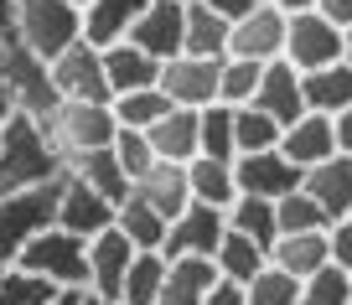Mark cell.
Wrapping results in <instances>:
<instances>
[{"mask_svg":"<svg viewBox=\"0 0 352 305\" xmlns=\"http://www.w3.org/2000/svg\"><path fill=\"white\" fill-rule=\"evenodd\" d=\"M63 176V155L52 150L47 130L26 114H11L0 130V196L11 192H32Z\"/></svg>","mask_w":352,"mask_h":305,"instance_id":"6da1fadb","label":"cell"},{"mask_svg":"<svg viewBox=\"0 0 352 305\" xmlns=\"http://www.w3.org/2000/svg\"><path fill=\"white\" fill-rule=\"evenodd\" d=\"M6 42L32 52L36 63H52L73 42H83V11L67 5V0H16Z\"/></svg>","mask_w":352,"mask_h":305,"instance_id":"7a4b0ae2","label":"cell"},{"mask_svg":"<svg viewBox=\"0 0 352 305\" xmlns=\"http://www.w3.org/2000/svg\"><path fill=\"white\" fill-rule=\"evenodd\" d=\"M42 130L52 140V150L63 155V171H67V161H78V155L109 150L114 135H120V120H114L109 104H73V98H63L42 120Z\"/></svg>","mask_w":352,"mask_h":305,"instance_id":"3957f363","label":"cell"},{"mask_svg":"<svg viewBox=\"0 0 352 305\" xmlns=\"http://www.w3.org/2000/svg\"><path fill=\"white\" fill-rule=\"evenodd\" d=\"M57 192H63V176L47 186H32V192L0 196V269H11L26 253V243L42 238L57 223Z\"/></svg>","mask_w":352,"mask_h":305,"instance_id":"277c9868","label":"cell"},{"mask_svg":"<svg viewBox=\"0 0 352 305\" xmlns=\"http://www.w3.org/2000/svg\"><path fill=\"white\" fill-rule=\"evenodd\" d=\"M16 264L57 290H88V238H73L63 228H47L42 238H32Z\"/></svg>","mask_w":352,"mask_h":305,"instance_id":"5b68a950","label":"cell"},{"mask_svg":"<svg viewBox=\"0 0 352 305\" xmlns=\"http://www.w3.org/2000/svg\"><path fill=\"white\" fill-rule=\"evenodd\" d=\"M0 93H6L11 114H26V120H36V124L63 104L57 88H52L47 63H36V57L21 52V47H6V57H0Z\"/></svg>","mask_w":352,"mask_h":305,"instance_id":"8992f818","label":"cell"},{"mask_svg":"<svg viewBox=\"0 0 352 305\" xmlns=\"http://www.w3.org/2000/svg\"><path fill=\"white\" fill-rule=\"evenodd\" d=\"M47 73H52L57 98H73V104H114L109 78H104V52H99V47L73 42L63 57H52V63H47Z\"/></svg>","mask_w":352,"mask_h":305,"instance_id":"52a82bcc","label":"cell"},{"mask_svg":"<svg viewBox=\"0 0 352 305\" xmlns=\"http://www.w3.org/2000/svg\"><path fill=\"white\" fill-rule=\"evenodd\" d=\"M285 63L296 67L300 78L342 63V26H331L321 11L290 16V26H285Z\"/></svg>","mask_w":352,"mask_h":305,"instance_id":"ba28073f","label":"cell"},{"mask_svg":"<svg viewBox=\"0 0 352 305\" xmlns=\"http://www.w3.org/2000/svg\"><path fill=\"white\" fill-rule=\"evenodd\" d=\"M218 78H223V63H212V57H171V63H161V93L171 98V109H212L218 104Z\"/></svg>","mask_w":352,"mask_h":305,"instance_id":"9c48e42d","label":"cell"},{"mask_svg":"<svg viewBox=\"0 0 352 305\" xmlns=\"http://www.w3.org/2000/svg\"><path fill=\"white\" fill-rule=\"evenodd\" d=\"M124 42H135L145 57H155V63L182 57L187 52V5H182V0H151Z\"/></svg>","mask_w":352,"mask_h":305,"instance_id":"30bf717a","label":"cell"},{"mask_svg":"<svg viewBox=\"0 0 352 305\" xmlns=\"http://www.w3.org/2000/svg\"><path fill=\"white\" fill-rule=\"evenodd\" d=\"M285 26H290V16L259 0L243 21H233V32H228V57L264 63V67L280 63V57H285Z\"/></svg>","mask_w":352,"mask_h":305,"instance_id":"8fae6325","label":"cell"},{"mask_svg":"<svg viewBox=\"0 0 352 305\" xmlns=\"http://www.w3.org/2000/svg\"><path fill=\"white\" fill-rule=\"evenodd\" d=\"M223 233H228V212L208 207V202H192L182 218L166 228V264L171 259H212L223 243Z\"/></svg>","mask_w":352,"mask_h":305,"instance_id":"7c38bea8","label":"cell"},{"mask_svg":"<svg viewBox=\"0 0 352 305\" xmlns=\"http://www.w3.org/2000/svg\"><path fill=\"white\" fill-rule=\"evenodd\" d=\"M130 264H135V243L120 228H104L99 238H88V290L83 295H94L104 305H120Z\"/></svg>","mask_w":352,"mask_h":305,"instance_id":"4fadbf2b","label":"cell"},{"mask_svg":"<svg viewBox=\"0 0 352 305\" xmlns=\"http://www.w3.org/2000/svg\"><path fill=\"white\" fill-rule=\"evenodd\" d=\"M233 176H239V196H264V202H280V196L300 192V166L285 161L280 150H259V155H239L233 161Z\"/></svg>","mask_w":352,"mask_h":305,"instance_id":"5bb4252c","label":"cell"},{"mask_svg":"<svg viewBox=\"0 0 352 305\" xmlns=\"http://www.w3.org/2000/svg\"><path fill=\"white\" fill-rule=\"evenodd\" d=\"M114 212L99 192H88L83 181H73V176L63 171V192H57V223L52 228L73 233V238H99L104 228H114Z\"/></svg>","mask_w":352,"mask_h":305,"instance_id":"9a60e30c","label":"cell"},{"mask_svg":"<svg viewBox=\"0 0 352 305\" xmlns=\"http://www.w3.org/2000/svg\"><path fill=\"white\" fill-rule=\"evenodd\" d=\"M254 109L259 114H270V120L280 124V130H290V124L306 114V93H300V73L280 57V63H270L264 67V78H259V93H254Z\"/></svg>","mask_w":352,"mask_h":305,"instance_id":"2e32d148","label":"cell"},{"mask_svg":"<svg viewBox=\"0 0 352 305\" xmlns=\"http://www.w3.org/2000/svg\"><path fill=\"white\" fill-rule=\"evenodd\" d=\"M300 192L327 212V223L352 218V161L347 155H331V161L311 166V171L300 176Z\"/></svg>","mask_w":352,"mask_h":305,"instance_id":"e0dca14e","label":"cell"},{"mask_svg":"<svg viewBox=\"0 0 352 305\" xmlns=\"http://www.w3.org/2000/svg\"><path fill=\"white\" fill-rule=\"evenodd\" d=\"M135 196H140L151 212H161L166 223H176L182 212L192 207V181H187V166L176 161H155L151 171L135 181Z\"/></svg>","mask_w":352,"mask_h":305,"instance_id":"ac0fdd59","label":"cell"},{"mask_svg":"<svg viewBox=\"0 0 352 305\" xmlns=\"http://www.w3.org/2000/svg\"><path fill=\"white\" fill-rule=\"evenodd\" d=\"M280 155L296 161L300 171L331 161V155H337V130H331V120H327V114H300V120L280 135Z\"/></svg>","mask_w":352,"mask_h":305,"instance_id":"d6986e66","label":"cell"},{"mask_svg":"<svg viewBox=\"0 0 352 305\" xmlns=\"http://www.w3.org/2000/svg\"><path fill=\"white\" fill-rule=\"evenodd\" d=\"M145 5H151V0H88L83 5V42L99 47V52L114 47V42H124Z\"/></svg>","mask_w":352,"mask_h":305,"instance_id":"ffe728a7","label":"cell"},{"mask_svg":"<svg viewBox=\"0 0 352 305\" xmlns=\"http://www.w3.org/2000/svg\"><path fill=\"white\" fill-rule=\"evenodd\" d=\"M104 78H109V93H140V88H161V63L145 57L135 42H114L104 47Z\"/></svg>","mask_w":352,"mask_h":305,"instance_id":"44dd1931","label":"cell"},{"mask_svg":"<svg viewBox=\"0 0 352 305\" xmlns=\"http://www.w3.org/2000/svg\"><path fill=\"white\" fill-rule=\"evenodd\" d=\"M145 140H151L155 161L192 166V161H197V150H202V114H192V109H171L151 135H145Z\"/></svg>","mask_w":352,"mask_h":305,"instance_id":"7402d4cb","label":"cell"},{"mask_svg":"<svg viewBox=\"0 0 352 305\" xmlns=\"http://www.w3.org/2000/svg\"><path fill=\"white\" fill-rule=\"evenodd\" d=\"M327 233H331V228H327ZM327 233H280L275 249H270V264H275V269H285L290 280H311L316 269H327V264H331Z\"/></svg>","mask_w":352,"mask_h":305,"instance_id":"603a6c76","label":"cell"},{"mask_svg":"<svg viewBox=\"0 0 352 305\" xmlns=\"http://www.w3.org/2000/svg\"><path fill=\"white\" fill-rule=\"evenodd\" d=\"M212 290H218V264L212 259H171L155 305H208Z\"/></svg>","mask_w":352,"mask_h":305,"instance_id":"cb8c5ba5","label":"cell"},{"mask_svg":"<svg viewBox=\"0 0 352 305\" xmlns=\"http://www.w3.org/2000/svg\"><path fill=\"white\" fill-rule=\"evenodd\" d=\"M300 93H306V114L337 120L342 109H352V63H331L321 73H306L300 78Z\"/></svg>","mask_w":352,"mask_h":305,"instance_id":"d4e9b609","label":"cell"},{"mask_svg":"<svg viewBox=\"0 0 352 305\" xmlns=\"http://www.w3.org/2000/svg\"><path fill=\"white\" fill-rule=\"evenodd\" d=\"M212 264H218V280L223 284H254L264 269H270V249L254 238H243V233H223L218 253H212Z\"/></svg>","mask_w":352,"mask_h":305,"instance_id":"484cf974","label":"cell"},{"mask_svg":"<svg viewBox=\"0 0 352 305\" xmlns=\"http://www.w3.org/2000/svg\"><path fill=\"white\" fill-rule=\"evenodd\" d=\"M67 176H73V181H83L88 192H99L109 207H120L124 196L135 192L130 176H124L120 161H114V150H94V155H78V161H67Z\"/></svg>","mask_w":352,"mask_h":305,"instance_id":"4316f807","label":"cell"},{"mask_svg":"<svg viewBox=\"0 0 352 305\" xmlns=\"http://www.w3.org/2000/svg\"><path fill=\"white\" fill-rule=\"evenodd\" d=\"M187 181H192V202H208V207L228 212L239 202V176H233V161H212V155H197L187 166Z\"/></svg>","mask_w":352,"mask_h":305,"instance_id":"83f0119b","label":"cell"},{"mask_svg":"<svg viewBox=\"0 0 352 305\" xmlns=\"http://www.w3.org/2000/svg\"><path fill=\"white\" fill-rule=\"evenodd\" d=\"M114 228L135 243V253H161V249H166V228H171V223H166L161 212H151L140 196L130 192V196L120 202V212H114Z\"/></svg>","mask_w":352,"mask_h":305,"instance_id":"f1b7e54d","label":"cell"},{"mask_svg":"<svg viewBox=\"0 0 352 305\" xmlns=\"http://www.w3.org/2000/svg\"><path fill=\"white\" fill-rule=\"evenodd\" d=\"M228 32H233V26L223 21L212 5L187 0V52L192 57H212V63H223V57H228Z\"/></svg>","mask_w":352,"mask_h":305,"instance_id":"f546056e","label":"cell"},{"mask_svg":"<svg viewBox=\"0 0 352 305\" xmlns=\"http://www.w3.org/2000/svg\"><path fill=\"white\" fill-rule=\"evenodd\" d=\"M114 120H120V130H135V135H151L155 124L171 114V98L161 93V88H140V93H120L109 104Z\"/></svg>","mask_w":352,"mask_h":305,"instance_id":"4dcf8cb0","label":"cell"},{"mask_svg":"<svg viewBox=\"0 0 352 305\" xmlns=\"http://www.w3.org/2000/svg\"><path fill=\"white\" fill-rule=\"evenodd\" d=\"M228 233H243V238L264 243V249H275V238H280L275 202H264V196H239V202L228 207Z\"/></svg>","mask_w":352,"mask_h":305,"instance_id":"1f68e13d","label":"cell"},{"mask_svg":"<svg viewBox=\"0 0 352 305\" xmlns=\"http://www.w3.org/2000/svg\"><path fill=\"white\" fill-rule=\"evenodd\" d=\"M166 253H135L130 274H124V290H120V305H155L161 300V284H166Z\"/></svg>","mask_w":352,"mask_h":305,"instance_id":"d6a6232c","label":"cell"},{"mask_svg":"<svg viewBox=\"0 0 352 305\" xmlns=\"http://www.w3.org/2000/svg\"><path fill=\"white\" fill-rule=\"evenodd\" d=\"M280 124L270 120V114H259L249 104V109H233V150L239 155H259V150H280Z\"/></svg>","mask_w":352,"mask_h":305,"instance_id":"836d02e7","label":"cell"},{"mask_svg":"<svg viewBox=\"0 0 352 305\" xmlns=\"http://www.w3.org/2000/svg\"><path fill=\"white\" fill-rule=\"evenodd\" d=\"M264 63H243V57H223V78H218V104L228 109H249L254 93H259Z\"/></svg>","mask_w":352,"mask_h":305,"instance_id":"e575fe53","label":"cell"},{"mask_svg":"<svg viewBox=\"0 0 352 305\" xmlns=\"http://www.w3.org/2000/svg\"><path fill=\"white\" fill-rule=\"evenodd\" d=\"M57 284L36 280V274H26L21 264H11V269H0V305H52L57 300Z\"/></svg>","mask_w":352,"mask_h":305,"instance_id":"d590c367","label":"cell"},{"mask_svg":"<svg viewBox=\"0 0 352 305\" xmlns=\"http://www.w3.org/2000/svg\"><path fill=\"white\" fill-rule=\"evenodd\" d=\"M347 300H352V274L337 269V264L300 280V305H347Z\"/></svg>","mask_w":352,"mask_h":305,"instance_id":"8d00e7d4","label":"cell"},{"mask_svg":"<svg viewBox=\"0 0 352 305\" xmlns=\"http://www.w3.org/2000/svg\"><path fill=\"white\" fill-rule=\"evenodd\" d=\"M275 218H280V233H327V228H331L327 212H321L306 192L280 196V202H275Z\"/></svg>","mask_w":352,"mask_h":305,"instance_id":"74e56055","label":"cell"},{"mask_svg":"<svg viewBox=\"0 0 352 305\" xmlns=\"http://www.w3.org/2000/svg\"><path fill=\"white\" fill-rule=\"evenodd\" d=\"M197 155H212V161H239V150H233V109H228V104L202 109V150Z\"/></svg>","mask_w":352,"mask_h":305,"instance_id":"f35d334b","label":"cell"},{"mask_svg":"<svg viewBox=\"0 0 352 305\" xmlns=\"http://www.w3.org/2000/svg\"><path fill=\"white\" fill-rule=\"evenodd\" d=\"M243 295H249V305H300V280L270 264L254 284H243Z\"/></svg>","mask_w":352,"mask_h":305,"instance_id":"ab89813d","label":"cell"},{"mask_svg":"<svg viewBox=\"0 0 352 305\" xmlns=\"http://www.w3.org/2000/svg\"><path fill=\"white\" fill-rule=\"evenodd\" d=\"M109 150H114V161H120V171L130 176V186L140 181V176L151 171V166H155V150H151V140H145V135H135V130H120V135H114V145H109Z\"/></svg>","mask_w":352,"mask_h":305,"instance_id":"60d3db41","label":"cell"},{"mask_svg":"<svg viewBox=\"0 0 352 305\" xmlns=\"http://www.w3.org/2000/svg\"><path fill=\"white\" fill-rule=\"evenodd\" d=\"M327 243H331V264H337V269H347V274H352V218L331 223Z\"/></svg>","mask_w":352,"mask_h":305,"instance_id":"b9f144b4","label":"cell"},{"mask_svg":"<svg viewBox=\"0 0 352 305\" xmlns=\"http://www.w3.org/2000/svg\"><path fill=\"white\" fill-rule=\"evenodd\" d=\"M202 5H212V11H218L223 21L233 26V21H243V16H249L254 5H259V0H202Z\"/></svg>","mask_w":352,"mask_h":305,"instance_id":"7bdbcfd3","label":"cell"},{"mask_svg":"<svg viewBox=\"0 0 352 305\" xmlns=\"http://www.w3.org/2000/svg\"><path fill=\"white\" fill-rule=\"evenodd\" d=\"M316 11L327 16L331 26H342V32L352 26V0H316Z\"/></svg>","mask_w":352,"mask_h":305,"instance_id":"ee69618b","label":"cell"},{"mask_svg":"<svg viewBox=\"0 0 352 305\" xmlns=\"http://www.w3.org/2000/svg\"><path fill=\"white\" fill-rule=\"evenodd\" d=\"M331 130H337V155L352 161V109H342L337 120H331Z\"/></svg>","mask_w":352,"mask_h":305,"instance_id":"f6af8a7d","label":"cell"},{"mask_svg":"<svg viewBox=\"0 0 352 305\" xmlns=\"http://www.w3.org/2000/svg\"><path fill=\"white\" fill-rule=\"evenodd\" d=\"M208 305H249V295H243L239 284H223V280H218V290L208 295Z\"/></svg>","mask_w":352,"mask_h":305,"instance_id":"bcb514c9","label":"cell"},{"mask_svg":"<svg viewBox=\"0 0 352 305\" xmlns=\"http://www.w3.org/2000/svg\"><path fill=\"white\" fill-rule=\"evenodd\" d=\"M264 5H275L285 16H300V11H316V0H264Z\"/></svg>","mask_w":352,"mask_h":305,"instance_id":"7dc6e473","label":"cell"},{"mask_svg":"<svg viewBox=\"0 0 352 305\" xmlns=\"http://www.w3.org/2000/svg\"><path fill=\"white\" fill-rule=\"evenodd\" d=\"M11 11H16V0H0V36H6V26H11Z\"/></svg>","mask_w":352,"mask_h":305,"instance_id":"c3c4849f","label":"cell"},{"mask_svg":"<svg viewBox=\"0 0 352 305\" xmlns=\"http://www.w3.org/2000/svg\"><path fill=\"white\" fill-rule=\"evenodd\" d=\"M52 305H83V290H63V295H57Z\"/></svg>","mask_w":352,"mask_h":305,"instance_id":"681fc988","label":"cell"},{"mask_svg":"<svg viewBox=\"0 0 352 305\" xmlns=\"http://www.w3.org/2000/svg\"><path fill=\"white\" fill-rule=\"evenodd\" d=\"M342 63H352V26L342 32Z\"/></svg>","mask_w":352,"mask_h":305,"instance_id":"f907efd6","label":"cell"},{"mask_svg":"<svg viewBox=\"0 0 352 305\" xmlns=\"http://www.w3.org/2000/svg\"><path fill=\"white\" fill-rule=\"evenodd\" d=\"M6 120H11V104H6V93H0V130H6Z\"/></svg>","mask_w":352,"mask_h":305,"instance_id":"816d5d0a","label":"cell"},{"mask_svg":"<svg viewBox=\"0 0 352 305\" xmlns=\"http://www.w3.org/2000/svg\"><path fill=\"white\" fill-rule=\"evenodd\" d=\"M83 305H104V300H94V295H83Z\"/></svg>","mask_w":352,"mask_h":305,"instance_id":"f5cc1de1","label":"cell"},{"mask_svg":"<svg viewBox=\"0 0 352 305\" xmlns=\"http://www.w3.org/2000/svg\"><path fill=\"white\" fill-rule=\"evenodd\" d=\"M67 5H78V11H83V5H88V0H67Z\"/></svg>","mask_w":352,"mask_h":305,"instance_id":"db71d44e","label":"cell"},{"mask_svg":"<svg viewBox=\"0 0 352 305\" xmlns=\"http://www.w3.org/2000/svg\"><path fill=\"white\" fill-rule=\"evenodd\" d=\"M6 47H11V42H6V36H0V57H6Z\"/></svg>","mask_w":352,"mask_h":305,"instance_id":"11a10c76","label":"cell"},{"mask_svg":"<svg viewBox=\"0 0 352 305\" xmlns=\"http://www.w3.org/2000/svg\"><path fill=\"white\" fill-rule=\"evenodd\" d=\"M182 5H187V0H182Z\"/></svg>","mask_w":352,"mask_h":305,"instance_id":"9f6ffc18","label":"cell"},{"mask_svg":"<svg viewBox=\"0 0 352 305\" xmlns=\"http://www.w3.org/2000/svg\"><path fill=\"white\" fill-rule=\"evenodd\" d=\"M347 305H352V300H347Z\"/></svg>","mask_w":352,"mask_h":305,"instance_id":"6f0895ef","label":"cell"}]
</instances>
